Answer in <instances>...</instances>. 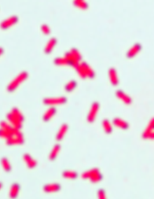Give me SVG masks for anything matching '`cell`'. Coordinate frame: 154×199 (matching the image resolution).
I'll return each instance as SVG.
<instances>
[{
  "label": "cell",
  "instance_id": "6da1fadb",
  "mask_svg": "<svg viewBox=\"0 0 154 199\" xmlns=\"http://www.w3.org/2000/svg\"><path fill=\"white\" fill-rule=\"evenodd\" d=\"M7 119H8L10 124L12 125L14 128L17 129H20L22 125V122L24 120L23 115L17 109L14 108L13 109L12 111L7 115Z\"/></svg>",
  "mask_w": 154,
  "mask_h": 199
},
{
  "label": "cell",
  "instance_id": "7a4b0ae2",
  "mask_svg": "<svg viewBox=\"0 0 154 199\" xmlns=\"http://www.w3.org/2000/svg\"><path fill=\"white\" fill-rule=\"evenodd\" d=\"M65 57L69 61V65L73 67H75L78 64L80 63V61L82 59L81 54H79V52L76 49H72L71 51L65 54Z\"/></svg>",
  "mask_w": 154,
  "mask_h": 199
},
{
  "label": "cell",
  "instance_id": "3957f363",
  "mask_svg": "<svg viewBox=\"0 0 154 199\" xmlns=\"http://www.w3.org/2000/svg\"><path fill=\"white\" fill-rule=\"evenodd\" d=\"M82 177L85 179H90L93 183H98L102 179V175L97 169L88 170L82 174Z\"/></svg>",
  "mask_w": 154,
  "mask_h": 199
},
{
  "label": "cell",
  "instance_id": "277c9868",
  "mask_svg": "<svg viewBox=\"0 0 154 199\" xmlns=\"http://www.w3.org/2000/svg\"><path fill=\"white\" fill-rule=\"evenodd\" d=\"M27 77H28V73L26 72L20 73L18 76H17L16 77L10 82V83L7 87V90L10 92H14V90L18 88L20 84H21L27 79Z\"/></svg>",
  "mask_w": 154,
  "mask_h": 199
},
{
  "label": "cell",
  "instance_id": "5b68a950",
  "mask_svg": "<svg viewBox=\"0 0 154 199\" xmlns=\"http://www.w3.org/2000/svg\"><path fill=\"white\" fill-rule=\"evenodd\" d=\"M44 104L53 107L57 105H62V104L66 102V98L65 97H54V98H45L43 101Z\"/></svg>",
  "mask_w": 154,
  "mask_h": 199
},
{
  "label": "cell",
  "instance_id": "8992f818",
  "mask_svg": "<svg viewBox=\"0 0 154 199\" xmlns=\"http://www.w3.org/2000/svg\"><path fill=\"white\" fill-rule=\"evenodd\" d=\"M98 110H99V104L97 102L93 103L89 113H88V115H87V120L91 123L94 121L97 115V113H98Z\"/></svg>",
  "mask_w": 154,
  "mask_h": 199
},
{
  "label": "cell",
  "instance_id": "52a82bcc",
  "mask_svg": "<svg viewBox=\"0 0 154 199\" xmlns=\"http://www.w3.org/2000/svg\"><path fill=\"white\" fill-rule=\"evenodd\" d=\"M17 22V17L16 16H12L9 17V18L6 19L5 20H3L1 23V24H0V27L3 29H10V27L14 25Z\"/></svg>",
  "mask_w": 154,
  "mask_h": 199
},
{
  "label": "cell",
  "instance_id": "ba28073f",
  "mask_svg": "<svg viewBox=\"0 0 154 199\" xmlns=\"http://www.w3.org/2000/svg\"><path fill=\"white\" fill-rule=\"evenodd\" d=\"M7 144L9 145H20L22 144L24 142V138H23V135H21V133H19L17 135H15L12 136L11 138H8L6 140Z\"/></svg>",
  "mask_w": 154,
  "mask_h": 199
},
{
  "label": "cell",
  "instance_id": "9c48e42d",
  "mask_svg": "<svg viewBox=\"0 0 154 199\" xmlns=\"http://www.w3.org/2000/svg\"><path fill=\"white\" fill-rule=\"evenodd\" d=\"M142 49V46L139 44V43H135L130 48V50L128 51V52L127 53V56L129 58H132L135 57L136 55L139 53V51H141Z\"/></svg>",
  "mask_w": 154,
  "mask_h": 199
},
{
  "label": "cell",
  "instance_id": "30bf717a",
  "mask_svg": "<svg viewBox=\"0 0 154 199\" xmlns=\"http://www.w3.org/2000/svg\"><path fill=\"white\" fill-rule=\"evenodd\" d=\"M80 65H81L82 69H83V72L85 73L86 76L87 78H94V76H95V73L94 72L93 69H91V67L86 62H81L80 63Z\"/></svg>",
  "mask_w": 154,
  "mask_h": 199
},
{
  "label": "cell",
  "instance_id": "8fae6325",
  "mask_svg": "<svg viewBox=\"0 0 154 199\" xmlns=\"http://www.w3.org/2000/svg\"><path fill=\"white\" fill-rule=\"evenodd\" d=\"M109 77L110 81H111L112 85L116 86L119 83V78H118L117 73H116V70L113 68H112L109 70Z\"/></svg>",
  "mask_w": 154,
  "mask_h": 199
},
{
  "label": "cell",
  "instance_id": "7c38bea8",
  "mask_svg": "<svg viewBox=\"0 0 154 199\" xmlns=\"http://www.w3.org/2000/svg\"><path fill=\"white\" fill-rule=\"evenodd\" d=\"M60 189H61V186L58 183H50L44 186V188H43L45 192L47 193H54V192H57Z\"/></svg>",
  "mask_w": 154,
  "mask_h": 199
},
{
  "label": "cell",
  "instance_id": "4fadbf2b",
  "mask_svg": "<svg viewBox=\"0 0 154 199\" xmlns=\"http://www.w3.org/2000/svg\"><path fill=\"white\" fill-rule=\"evenodd\" d=\"M116 96H117V98H119V99H120L122 101V102H124V103L127 104V105H129V104L131 103V97H129V96L127 95V94L124 93L123 91H117L116 92Z\"/></svg>",
  "mask_w": 154,
  "mask_h": 199
},
{
  "label": "cell",
  "instance_id": "5bb4252c",
  "mask_svg": "<svg viewBox=\"0 0 154 199\" xmlns=\"http://www.w3.org/2000/svg\"><path fill=\"white\" fill-rule=\"evenodd\" d=\"M20 185L17 183H14L11 186L10 191V197L12 199H15L19 194V191H20Z\"/></svg>",
  "mask_w": 154,
  "mask_h": 199
},
{
  "label": "cell",
  "instance_id": "9a60e30c",
  "mask_svg": "<svg viewBox=\"0 0 154 199\" xmlns=\"http://www.w3.org/2000/svg\"><path fill=\"white\" fill-rule=\"evenodd\" d=\"M24 162L26 163V165H28V167L30 168V169H34L35 167L37 165L36 160H35L34 158H32L29 154L24 155Z\"/></svg>",
  "mask_w": 154,
  "mask_h": 199
},
{
  "label": "cell",
  "instance_id": "2e32d148",
  "mask_svg": "<svg viewBox=\"0 0 154 199\" xmlns=\"http://www.w3.org/2000/svg\"><path fill=\"white\" fill-rule=\"evenodd\" d=\"M68 129H69V127H68L67 124H64L61 125V128H59L58 132L57 133V137L56 138H57V140H61L65 137V135L68 132Z\"/></svg>",
  "mask_w": 154,
  "mask_h": 199
},
{
  "label": "cell",
  "instance_id": "e0dca14e",
  "mask_svg": "<svg viewBox=\"0 0 154 199\" xmlns=\"http://www.w3.org/2000/svg\"><path fill=\"white\" fill-rule=\"evenodd\" d=\"M56 43H57V39H54V38H51V39L48 41V43H47V45L45 46V52L47 54L51 53V51L54 50V48Z\"/></svg>",
  "mask_w": 154,
  "mask_h": 199
},
{
  "label": "cell",
  "instance_id": "ac0fdd59",
  "mask_svg": "<svg viewBox=\"0 0 154 199\" xmlns=\"http://www.w3.org/2000/svg\"><path fill=\"white\" fill-rule=\"evenodd\" d=\"M113 124L116 125L119 128H121V129H127L128 128V122H126L125 120H122L120 118H115L113 120Z\"/></svg>",
  "mask_w": 154,
  "mask_h": 199
},
{
  "label": "cell",
  "instance_id": "d6986e66",
  "mask_svg": "<svg viewBox=\"0 0 154 199\" xmlns=\"http://www.w3.org/2000/svg\"><path fill=\"white\" fill-rule=\"evenodd\" d=\"M56 113V109L54 107H50L47 111L45 112L44 115H43V120L45 121H48L53 117Z\"/></svg>",
  "mask_w": 154,
  "mask_h": 199
},
{
  "label": "cell",
  "instance_id": "ffe728a7",
  "mask_svg": "<svg viewBox=\"0 0 154 199\" xmlns=\"http://www.w3.org/2000/svg\"><path fill=\"white\" fill-rule=\"evenodd\" d=\"M60 150H61V146L57 144L55 145L53 147V149H52L51 154H50V159L51 160H54L57 157V155H58Z\"/></svg>",
  "mask_w": 154,
  "mask_h": 199
},
{
  "label": "cell",
  "instance_id": "44dd1931",
  "mask_svg": "<svg viewBox=\"0 0 154 199\" xmlns=\"http://www.w3.org/2000/svg\"><path fill=\"white\" fill-rule=\"evenodd\" d=\"M63 176L66 178V179H75L78 175H77V173L74 171H65L63 173Z\"/></svg>",
  "mask_w": 154,
  "mask_h": 199
},
{
  "label": "cell",
  "instance_id": "7402d4cb",
  "mask_svg": "<svg viewBox=\"0 0 154 199\" xmlns=\"http://www.w3.org/2000/svg\"><path fill=\"white\" fill-rule=\"evenodd\" d=\"M55 64L57 65H60V66H67V65H70L69 63V61H68V60L65 57L57 58L55 59Z\"/></svg>",
  "mask_w": 154,
  "mask_h": 199
},
{
  "label": "cell",
  "instance_id": "603a6c76",
  "mask_svg": "<svg viewBox=\"0 0 154 199\" xmlns=\"http://www.w3.org/2000/svg\"><path fill=\"white\" fill-rule=\"evenodd\" d=\"M102 126L106 133H111L112 131V126L109 120H104L102 121Z\"/></svg>",
  "mask_w": 154,
  "mask_h": 199
},
{
  "label": "cell",
  "instance_id": "cb8c5ba5",
  "mask_svg": "<svg viewBox=\"0 0 154 199\" xmlns=\"http://www.w3.org/2000/svg\"><path fill=\"white\" fill-rule=\"evenodd\" d=\"M1 165H2L3 169L6 172H10V169H11V165L10 164V161L6 157H3V158L1 159Z\"/></svg>",
  "mask_w": 154,
  "mask_h": 199
},
{
  "label": "cell",
  "instance_id": "d4e9b609",
  "mask_svg": "<svg viewBox=\"0 0 154 199\" xmlns=\"http://www.w3.org/2000/svg\"><path fill=\"white\" fill-rule=\"evenodd\" d=\"M76 85L77 83L75 80H71V81H69V83L65 85V90L69 92H72V91H73V90L75 89Z\"/></svg>",
  "mask_w": 154,
  "mask_h": 199
},
{
  "label": "cell",
  "instance_id": "484cf974",
  "mask_svg": "<svg viewBox=\"0 0 154 199\" xmlns=\"http://www.w3.org/2000/svg\"><path fill=\"white\" fill-rule=\"evenodd\" d=\"M75 6H77L78 8L81 9V10H86L88 7V5L86 2L84 1H81V0H78V1H75L74 2Z\"/></svg>",
  "mask_w": 154,
  "mask_h": 199
},
{
  "label": "cell",
  "instance_id": "4316f807",
  "mask_svg": "<svg viewBox=\"0 0 154 199\" xmlns=\"http://www.w3.org/2000/svg\"><path fill=\"white\" fill-rule=\"evenodd\" d=\"M41 30H42L43 34L45 35H49L51 33V29H50V27L46 24L42 25V27H41Z\"/></svg>",
  "mask_w": 154,
  "mask_h": 199
},
{
  "label": "cell",
  "instance_id": "83f0119b",
  "mask_svg": "<svg viewBox=\"0 0 154 199\" xmlns=\"http://www.w3.org/2000/svg\"><path fill=\"white\" fill-rule=\"evenodd\" d=\"M97 196H98V199H106V195L104 190L101 189L97 192Z\"/></svg>",
  "mask_w": 154,
  "mask_h": 199
},
{
  "label": "cell",
  "instance_id": "f1b7e54d",
  "mask_svg": "<svg viewBox=\"0 0 154 199\" xmlns=\"http://www.w3.org/2000/svg\"><path fill=\"white\" fill-rule=\"evenodd\" d=\"M2 53H3V49H2V47H0V56L2 55Z\"/></svg>",
  "mask_w": 154,
  "mask_h": 199
},
{
  "label": "cell",
  "instance_id": "f546056e",
  "mask_svg": "<svg viewBox=\"0 0 154 199\" xmlns=\"http://www.w3.org/2000/svg\"><path fill=\"white\" fill-rule=\"evenodd\" d=\"M2 184L1 183H0V189H1V188H2Z\"/></svg>",
  "mask_w": 154,
  "mask_h": 199
}]
</instances>
